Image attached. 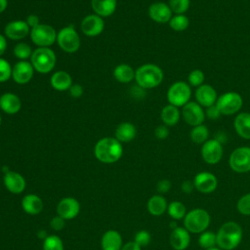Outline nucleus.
Instances as JSON below:
<instances>
[{"label":"nucleus","instance_id":"f257e3e1","mask_svg":"<svg viewBox=\"0 0 250 250\" xmlns=\"http://www.w3.org/2000/svg\"><path fill=\"white\" fill-rule=\"evenodd\" d=\"M123 153L121 143L111 137H105L97 142L94 147V154L96 158L106 164L118 161Z\"/></svg>","mask_w":250,"mask_h":250},{"label":"nucleus","instance_id":"f03ea898","mask_svg":"<svg viewBox=\"0 0 250 250\" xmlns=\"http://www.w3.org/2000/svg\"><path fill=\"white\" fill-rule=\"evenodd\" d=\"M164 78V72L160 66L154 63H145L135 70V81L141 88L152 89L159 86Z\"/></svg>","mask_w":250,"mask_h":250},{"label":"nucleus","instance_id":"7ed1b4c3","mask_svg":"<svg viewBox=\"0 0 250 250\" xmlns=\"http://www.w3.org/2000/svg\"><path fill=\"white\" fill-rule=\"evenodd\" d=\"M217 234V245L223 250L236 248L242 239V229L235 222H227L222 225Z\"/></svg>","mask_w":250,"mask_h":250},{"label":"nucleus","instance_id":"20e7f679","mask_svg":"<svg viewBox=\"0 0 250 250\" xmlns=\"http://www.w3.org/2000/svg\"><path fill=\"white\" fill-rule=\"evenodd\" d=\"M57 58L55 52L48 47H38L32 52L30 62L35 71L49 73L56 65Z\"/></svg>","mask_w":250,"mask_h":250},{"label":"nucleus","instance_id":"39448f33","mask_svg":"<svg viewBox=\"0 0 250 250\" xmlns=\"http://www.w3.org/2000/svg\"><path fill=\"white\" fill-rule=\"evenodd\" d=\"M211 222L209 213L202 208H195L188 212L184 218L185 229L188 232L201 233L207 229Z\"/></svg>","mask_w":250,"mask_h":250},{"label":"nucleus","instance_id":"423d86ee","mask_svg":"<svg viewBox=\"0 0 250 250\" xmlns=\"http://www.w3.org/2000/svg\"><path fill=\"white\" fill-rule=\"evenodd\" d=\"M216 105L222 115L229 116L239 112L243 105V99L239 93L229 91L218 97Z\"/></svg>","mask_w":250,"mask_h":250},{"label":"nucleus","instance_id":"0eeeda50","mask_svg":"<svg viewBox=\"0 0 250 250\" xmlns=\"http://www.w3.org/2000/svg\"><path fill=\"white\" fill-rule=\"evenodd\" d=\"M191 97V89L188 82L176 81L167 91V101L170 104L183 107L188 104Z\"/></svg>","mask_w":250,"mask_h":250},{"label":"nucleus","instance_id":"6e6552de","mask_svg":"<svg viewBox=\"0 0 250 250\" xmlns=\"http://www.w3.org/2000/svg\"><path fill=\"white\" fill-rule=\"evenodd\" d=\"M59 47L65 53L72 54L80 48V36L72 25L62 27L57 34Z\"/></svg>","mask_w":250,"mask_h":250},{"label":"nucleus","instance_id":"1a4fd4ad","mask_svg":"<svg viewBox=\"0 0 250 250\" xmlns=\"http://www.w3.org/2000/svg\"><path fill=\"white\" fill-rule=\"evenodd\" d=\"M58 32L55 28L46 23H40L30 28V39L38 47H50L57 41Z\"/></svg>","mask_w":250,"mask_h":250},{"label":"nucleus","instance_id":"9d476101","mask_svg":"<svg viewBox=\"0 0 250 250\" xmlns=\"http://www.w3.org/2000/svg\"><path fill=\"white\" fill-rule=\"evenodd\" d=\"M229 166L236 173L250 172V147L239 146L229 155Z\"/></svg>","mask_w":250,"mask_h":250},{"label":"nucleus","instance_id":"9b49d317","mask_svg":"<svg viewBox=\"0 0 250 250\" xmlns=\"http://www.w3.org/2000/svg\"><path fill=\"white\" fill-rule=\"evenodd\" d=\"M201 157L208 164H217L223 157L224 149L222 143L217 139L207 140L201 146Z\"/></svg>","mask_w":250,"mask_h":250},{"label":"nucleus","instance_id":"f8f14e48","mask_svg":"<svg viewBox=\"0 0 250 250\" xmlns=\"http://www.w3.org/2000/svg\"><path fill=\"white\" fill-rule=\"evenodd\" d=\"M182 116L185 122L192 127L203 124L206 116L203 107L196 102H188L182 107Z\"/></svg>","mask_w":250,"mask_h":250},{"label":"nucleus","instance_id":"ddd939ff","mask_svg":"<svg viewBox=\"0 0 250 250\" xmlns=\"http://www.w3.org/2000/svg\"><path fill=\"white\" fill-rule=\"evenodd\" d=\"M82 32L88 37H96L100 35L104 28V21L102 17L91 14L86 16L80 24Z\"/></svg>","mask_w":250,"mask_h":250},{"label":"nucleus","instance_id":"4468645a","mask_svg":"<svg viewBox=\"0 0 250 250\" xmlns=\"http://www.w3.org/2000/svg\"><path fill=\"white\" fill-rule=\"evenodd\" d=\"M34 68L30 62L19 61L12 67V78L20 85L27 84L33 77Z\"/></svg>","mask_w":250,"mask_h":250},{"label":"nucleus","instance_id":"2eb2a0df","mask_svg":"<svg viewBox=\"0 0 250 250\" xmlns=\"http://www.w3.org/2000/svg\"><path fill=\"white\" fill-rule=\"evenodd\" d=\"M148 17L157 23H168L173 17L169 5L164 2H154L148 7Z\"/></svg>","mask_w":250,"mask_h":250},{"label":"nucleus","instance_id":"dca6fc26","mask_svg":"<svg viewBox=\"0 0 250 250\" xmlns=\"http://www.w3.org/2000/svg\"><path fill=\"white\" fill-rule=\"evenodd\" d=\"M195 101L202 107H209L216 104L218 99V94L215 88L209 84H202L197 87L194 93Z\"/></svg>","mask_w":250,"mask_h":250},{"label":"nucleus","instance_id":"f3484780","mask_svg":"<svg viewBox=\"0 0 250 250\" xmlns=\"http://www.w3.org/2000/svg\"><path fill=\"white\" fill-rule=\"evenodd\" d=\"M30 32V27L25 21H13L6 24L4 28L5 37L12 40H21Z\"/></svg>","mask_w":250,"mask_h":250},{"label":"nucleus","instance_id":"a211bd4d","mask_svg":"<svg viewBox=\"0 0 250 250\" xmlns=\"http://www.w3.org/2000/svg\"><path fill=\"white\" fill-rule=\"evenodd\" d=\"M195 188L202 193H210L214 191L218 186L216 176L209 172H200L193 179Z\"/></svg>","mask_w":250,"mask_h":250},{"label":"nucleus","instance_id":"6ab92c4d","mask_svg":"<svg viewBox=\"0 0 250 250\" xmlns=\"http://www.w3.org/2000/svg\"><path fill=\"white\" fill-rule=\"evenodd\" d=\"M79 211L80 204L73 197H65L62 199L57 206L58 215L64 220H71L75 218L78 215Z\"/></svg>","mask_w":250,"mask_h":250},{"label":"nucleus","instance_id":"aec40b11","mask_svg":"<svg viewBox=\"0 0 250 250\" xmlns=\"http://www.w3.org/2000/svg\"><path fill=\"white\" fill-rule=\"evenodd\" d=\"M21 107V101L14 93H4L0 96V108L7 114H16Z\"/></svg>","mask_w":250,"mask_h":250},{"label":"nucleus","instance_id":"412c9836","mask_svg":"<svg viewBox=\"0 0 250 250\" xmlns=\"http://www.w3.org/2000/svg\"><path fill=\"white\" fill-rule=\"evenodd\" d=\"M4 185L12 193H21L25 188V180L15 171H8L4 174Z\"/></svg>","mask_w":250,"mask_h":250},{"label":"nucleus","instance_id":"4be33fe9","mask_svg":"<svg viewBox=\"0 0 250 250\" xmlns=\"http://www.w3.org/2000/svg\"><path fill=\"white\" fill-rule=\"evenodd\" d=\"M190 242L189 232L181 227L174 229L170 234V244L175 250H185Z\"/></svg>","mask_w":250,"mask_h":250},{"label":"nucleus","instance_id":"5701e85b","mask_svg":"<svg viewBox=\"0 0 250 250\" xmlns=\"http://www.w3.org/2000/svg\"><path fill=\"white\" fill-rule=\"evenodd\" d=\"M233 127L237 135L245 140H250V113L239 112L236 114Z\"/></svg>","mask_w":250,"mask_h":250},{"label":"nucleus","instance_id":"b1692460","mask_svg":"<svg viewBox=\"0 0 250 250\" xmlns=\"http://www.w3.org/2000/svg\"><path fill=\"white\" fill-rule=\"evenodd\" d=\"M50 83L55 90L60 92L68 90L73 84L70 74L64 70H59L54 72L50 78Z\"/></svg>","mask_w":250,"mask_h":250},{"label":"nucleus","instance_id":"393cba45","mask_svg":"<svg viewBox=\"0 0 250 250\" xmlns=\"http://www.w3.org/2000/svg\"><path fill=\"white\" fill-rule=\"evenodd\" d=\"M94 13L102 18L111 16L117 6V0H91Z\"/></svg>","mask_w":250,"mask_h":250},{"label":"nucleus","instance_id":"a878e982","mask_svg":"<svg viewBox=\"0 0 250 250\" xmlns=\"http://www.w3.org/2000/svg\"><path fill=\"white\" fill-rule=\"evenodd\" d=\"M137 135V128L131 122H121L115 129V139L120 143H128L135 139Z\"/></svg>","mask_w":250,"mask_h":250},{"label":"nucleus","instance_id":"bb28decb","mask_svg":"<svg viewBox=\"0 0 250 250\" xmlns=\"http://www.w3.org/2000/svg\"><path fill=\"white\" fill-rule=\"evenodd\" d=\"M103 250H121L122 237L117 230H107L102 237Z\"/></svg>","mask_w":250,"mask_h":250},{"label":"nucleus","instance_id":"cd10ccee","mask_svg":"<svg viewBox=\"0 0 250 250\" xmlns=\"http://www.w3.org/2000/svg\"><path fill=\"white\" fill-rule=\"evenodd\" d=\"M181 111L179 109V107L168 104L167 105H165L160 112V118L161 121L163 122L164 125L171 127V126H175L181 118Z\"/></svg>","mask_w":250,"mask_h":250},{"label":"nucleus","instance_id":"c85d7f7f","mask_svg":"<svg viewBox=\"0 0 250 250\" xmlns=\"http://www.w3.org/2000/svg\"><path fill=\"white\" fill-rule=\"evenodd\" d=\"M21 207L23 211L30 215L39 214L43 209V201L35 194H27L21 200Z\"/></svg>","mask_w":250,"mask_h":250},{"label":"nucleus","instance_id":"c756f323","mask_svg":"<svg viewBox=\"0 0 250 250\" xmlns=\"http://www.w3.org/2000/svg\"><path fill=\"white\" fill-rule=\"evenodd\" d=\"M113 76L120 83H129L135 79V70L130 64L120 63L113 69Z\"/></svg>","mask_w":250,"mask_h":250},{"label":"nucleus","instance_id":"7c9ffc66","mask_svg":"<svg viewBox=\"0 0 250 250\" xmlns=\"http://www.w3.org/2000/svg\"><path fill=\"white\" fill-rule=\"evenodd\" d=\"M167 207V201L162 195H153L147 201V210L153 216L162 215Z\"/></svg>","mask_w":250,"mask_h":250},{"label":"nucleus","instance_id":"2f4dec72","mask_svg":"<svg viewBox=\"0 0 250 250\" xmlns=\"http://www.w3.org/2000/svg\"><path fill=\"white\" fill-rule=\"evenodd\" d=\"M190 139L194 144L203 145L207 140H209V130L208 127L204 124H200L192 127L190 130Z\"/></svg>","mask_w":250,"mask_h":250},{"label":"nucleus","instance_id":"473e14b6","mask_svg":"<svg viewBox=\"0 0 250 250\" xmlns=\"http://www.w3.org/2000/svg\"><path fill=\"white\" fill-rule=\"evenodd\" d=\"M169 26L175 31H184L189 25V20L185 14L174 15L169 21Z\"/></svg>","mask_w":250,"mask_h":250},{"label":"nucleus","instance_id":"72a5a7b5","mask_svg":"<svg viewBox=\"0 0 250 250\" xmlns=\"http://www.w3.org/2000/svg\"><path fill=\"white\" fill-rule=\"evenodd\" d=\"M167 211L169 216L174 219V220H180L184 219L186 214H187V209L186 206L181 202V201H172L168 207Z\"/></svg>","mask_w":250,"mask_h":250},{"label":"nucleus","instance_id":"f704fd0d","mask_svg":"<svg viewBox=\"0 0 250 250\" xmlns=\"http://www.w3.org/2000/svg\"><path fill=\"white\" fill-rule=\"evenodd\" d=\"M198 244L205 250L208 248L215 247L217 245V234L210 230H205L200 233L198 237Z\"/></svg>","mask_w":250,"mask_h":250},{"label":"nucleus","instance_id":"c9c22d12","mask_svg":"<svg viewBox=\"0 0 250 250\" xmlns=\"http://www.w3.org/2000/svg\"><path fill=\"white\" fill-rule=\"evenodd\" d=\"M32 52L31 47L25 42L17 43L14 47V55L20 61H27V59H30Z\"/></svg>","mask_w":250,"mask_h":250},{"label":"nucleus","instance_id":"e433bc0d","mask_svg":"<svg viewBox=\"0 0 250 250\" xmlns=\"http://www.w3.org/2000/svg\"><path fill=\"white\" fill-rule=\"evenodd\" d=\"M168 5L175 15L185 14L190 6V0H169Z\"/></svg>","mask_w":250,"mask_h":250},{"label":"nucleus","instance_id":"4c0bfd02","mask_svg":"<svg viewBox=\"0 0 250 250\" xmlns=\"http://www.w3.org/2000/svg\"><path fill=\"white\" fill-rule=\"evenodd\" d=\"M204 80H205V74L201 69H198V68L191 70L188 76V85L196 88L204 84Z\"/></svg>","mask_w":250,"mask_h":250},{"label":"nucleus","instance_id":"58836bf2","mask_svg":"<svg viewBox=\"0 0 250 250\" xmlns=\"http://www.w3.org/2000/svg\"><path fill=\"white\" fill-rule=\"evenodd\" d=\"M43 250H63L62 239L57 235H49L43 242Z\"/></svg>","mask_w":250,"mask_h":250},{"label":"nucleus","instance_id":"ea45409f","mask_svg":"<svg viewBox=\"0 0 250 250\" xmlns=\"http://www.w3.org/2000/svg\"><path fill=\"white\" fill-rule=\"evenodd\" d=\"M238 212L245 216H250V192L242 195L236 204Z\"/></svg>","mask_w":250,"mask_h":250},{"label":"nucleus","instance_id":"a19ab883","mask_svg":"<svg viewBox=\"0 0 250 250\" xmlns=\"http://www.w3.org/2000/svg\"><path fill=\"white\" fill-rule=\"evenodd\" d=\"M12 77V66L8 61L0 58V82H6Z\"/></svg>","mask_w":250,"mask_h":250},{"label":"nucleus","instance_id":"79ce46f5","mask_svg":"<svg viewBox=\"0 0 250 250\" xmlns=\"http://www.w3.org/2000/svg\"><path fill=\"white\" fill-rule=\"evenodd\" d=\"M150 239H151V237H150V234L148 231L140 230L135 234L134 241L142 247V246H146L150 242Z\"/></svg>","mask_w":250,"mask_h":250},{"label":"nucleus","instance_id":"37998d69","mask_svg":"<svg viewBox=\"0 0 250 250\" xmlns=\"http://www.w3.org/2000/svg\"><path fill=\"white\" fill-rule=\"evenodd\" d=\"M205 116L208 118V119H211V120H217L218 118H220L222 116L219 108L217 107L216 104L209 106V107H206V110H205Z\"/></svg>","mask_w":250,"mask_h":250},{"label":"nucleus","instance_id":"c03bdc74","mask_svg":"<svg viewBox=\"0 0 250 250\" xmlns=\"http://www.w3.org/2000/svg\"><path fill=\"white\" fill-rule=\"evenodd\" d=\"M170 131L168 126L162 124V125H158L155 129H154V136L158 139V140H165L167 139V137L169 136Z\"/></svg>","mask_w":250,"mask_h":250},{"label":"nucleus","instance_id":"a18cd8bd","mask_svg":"<svg viewBox=\"0 0 250 250\" xmlns=\"http://www.w3.org/2000/svg\"><path fill=\"white\" fill-rule=\"evenodd\" d=\"M64 224H65V220L63 218H62L61 216H59V215L54 217L50 222V225H51L52 229H55V230L62 229L63 227H64Z\"/></svg>","mask_w":250,"mask_h":250},{"label":"nucleus","instance_id":"49530a36","mask_svg":"<svg viewBox=\"0 0 250 250\" xmlns=\"http://www.w3.org/2000/svg\"><path fill=\"white\" fill-rule=\"evenodd\" d=\"M170 188H171V182L167 179H163L159 181L156 185V190L159 193H166L170 190Z\"/></svg>","mask_w":250,"mask_h":250},{"label":"nucleus","instance_id":"de8ad7c7","mask_svg":"<svg viewBox=\"0 0 250 250\" xmlns=\"http://www.w3.org/2000/svg\"><path fill=\"white\" fill-rule=\"evenodd\" d=\"M68 91H69V94H70V96H71L72 98L78 99V98H80V97L82 96V94H83V87H82L80 84L75 83V84H72V85L70 86V88L68 89Z\"/></svg>","mask_w":250,"mask_h":250},{"label":"nucleus","instance_id":"09e8293b","mask_svg":"<svg viewBox=\"0 0 250 250\" xmlns=\"http://www.w3.org/2000/svg\"><path fill=\"white\" fill-rule=\"evenodd\" d=\"M26 23L28 24V26L30 28H33L35 26H37L38 24H40V20H39V17L37 15H34V14H31V15H28L26 20H25Z\"/></svg>","mask_w":250,"mask_h":250},{"label":"nucleus","instance_id":"8fccbe9b","mask_svg":"<svg viewBox=\"0 0 250 250\" xmlns=\"http://www.w3.org/2000/svg\"><path fill=\"white\" fill-rule=\"evenodd\" d=\"M195 188L194 187V184H193V181H184L183 184H182V190L187 193V194H189L192 192V190Z\"/></svg>","mask_w":250,"mask_h":250},{"label":"nucleus","instance_id":"3c124183","mask_svg":"<svg viewBox=\"0 0 250 250\" xmlns=\"http://www.w3.org/2000/svg\"><path fill=\"white\" fill-rule=\"evenodd\" d=\"M121 250H141V246L138 245L135 241H131V242L124 244L122 246Z\"/></svg>","mask_w":250,"mask_h":250},{"label":"nucleus","instance_id":"603ef678","mask_svg":"<svg viewBox=\"0 0 250 250\" xmlns=\"http://www.w3.org/2000/svg\"><path fill=\"white\" fill-rule=\"evenodd\" d=\"M6 49H7L6 37L0 33V57L6 52Z\"/></svg>","mask_w":250,"mask_h":250},{"label":"nucleus","instance_id":"864d4df0","mask_svg":"<svg viewBox=\"0 0 250 250\" xmlns=\"http://www.w3.org/2000/svg\"><path fill=\"white\" fill-rule=\"evenodd\" d=\"M8 6V0H0V14H2Z\"/></svg>","mask_w":250,"mask_h":250},{"label":"nucleus","instance_id":"5fc2aeb1","mask_svg":"<svg viewBox=\"0 0 250 250\" xmlns=\"http://www.w3.org/2000/svg\"><path fill=\"white\" fill-rule=\"evenodd\" d=\"M170 227H171V229H176V228H177V224H176L175 222H173V223L171 222V223H170Z\"/></svg>","mask_w":250,"mask_h":250},{"label":"nucleus","instance_id":"6e6d98bb","mask_svg":"<svg viewBox=\"0 0 250 250\" xmlns=\"http://www.w3.org/2000/svg\"><path fill=\"white\" fill-rule=\"evenodd\" d=\"M206 250H221L219 247H212V248H208Z\"/></svg>","mask_w":250,"mask_h":250},{"label":"nucleus","instance_id":"4d7b16f0","mask_svg":"<svg viewBox=\"0 0 250 250\" xmlns=\"http://www.w3.org/2000/svg\"><path fill=\"white\" fill-rule=\"evenodd\" d=\"M1 123H2V117H1V115H0V125H1Z\"/></svg>","mask_w":250,"mask_h":250}]
</instances>
